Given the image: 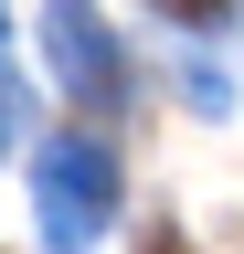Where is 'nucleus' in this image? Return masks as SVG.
Instances as JSON below:
<instances>
[{
	"label": "nucleus",
	"mask_w": 244,
	"mask_h": 254,
	"mask_svg": "<svg viewBox=\"0 0 244 254\" xmlns=\"http://www.w3.org/2000/svg\"><path fill=\"white\" fill-rule=\"evenodd\" d=\"M138 254H191V244H180L170 222H149V233H138Z\"/></svg>",
	"instance_id": "nucleus-1"
}]
</instances>
